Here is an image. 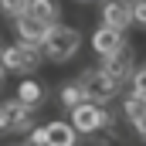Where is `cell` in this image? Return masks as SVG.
<instances>
[{
  "label": "cell",
  "mask_w": 146,
  "mask_h": 146,
  "mask_svg": "<svg viewBox=\"0 0 146 146\" xmlns=\"http://www.w3.org/2000/svg\"><path fill=\"white\" fill-rule=\"evenodd\" d=\"M27 143L31 146H48V126H34L27 133Z\"/></svg>",
  "instance_id": "obj_18"
},
{
  "label": "cell",
  "mask_w": 146,
  "mask_h": 146,
  "mask_svg": "<svg viewBox=\"0 0 146 146\" xmlns=\"http://www.w3.org/2000/svg\"><path fill=\"white\" fill-rule=\"evenodd\" d=\"M102 24L126 34V27H133V0H102Z\"/></svg>",
  "instance_id": "obj_7"
},
{
  "label": "cell",
  "mask_w": 146,
  "mask_h": 146,
  "mask_svg": "<svg viewBox=\"0 0 146 146\" xmlns=\"http://www.w3.org/2000/svg\"><path fill=\"white\" fill-rule=\"evenodd\" d=\"M58 99H61V106H65V109L72 112L75 106H82V102L88 99V92H85V85L75 78V82H68V85H61V88H58Z\"/></svg>",
  "instance_id": "obj_13"
},
{
  "label": "cell",
  "mask_w": 146,
  "mask_h": 146,
  "mask_svg": "<svg viewBox=\"0 0 146 146\" xmlns=\"http://www.w3.org/2000/svg\"><path fill=\"white\" fill-rule=\"evenodd\" d=\"M0 51H3V37H0Z\"/></svg>",
  "instance_id": "obj_20"
},
{
  "label": "cell",
  "mask_w": 146,
  "mask_h": 146,
  "mask_svg": "<svg viewBox=\"0 0 146 146\" xmlns=\"http://www.w3.org/2000/svg\"><path fill=\"white\" fill-rule=\"evenodd\" d=\"M34 129V109L21 99L0 102V133H31Z\"/></svg>",
  "instance_id": "obj_5"
},
{
  "label": "cell",
  "mask_w": 146,
  "mask_h": 146,
  "mask_svg": "<svg viewBox=\"0 0 146 146\" xmlns=\"http://www.w3.org/2000/svg\"><path fill=\"white\" fill-rule=\"evenodd\" d=\"M102 68L109 75H115L119 82H129L133 72H136V51H133V44H122L119 51H112L102 58Z\"/></svg>",
  "instance_id": "obj_6"
},
{
  "label": "cell",
  "mask_w": 146,
  "mask_h": 146,
  "mask_svg": "<svg viewBox=\"0 0 146 146\" xmlns=\"http://www.w3.org/2000/svg\"><path fill=\"white\" fill-rule=\"evenodd\" d=\"M3 78H7V68H3V61H0V88H3Z\"/></svg>",
  "instance_id": "obj_19"
},
{
  "label": "cell",
  "mask_w": 146,
  "mask_h": 146,
  "mask_svg": "<svg viewBox=\"0 0 146 146\" xmlns=\"http://www.w3.org/2000/svg\"><path fill=\"white\" fill-rule=\"evenodd\" d=\"M82 48V31L78 27H68V24H51L48 27V37H44V58L54 61V65H65L72 61Z\"/></svg>",
  "instance_id": "obj_1"
},
{
  "label": "cell",
  "mask_w": 146,
  "mask_h": 146,
  "mask_svg": "<svg viewBox=\"0 0 146 146\" xmlns=\"http://www.w3.org/2000/svg\"><path fill=\"white\" fill-rule=\"evenodd\" d=\"M78 129H75V122L68 119H54V122H48V146H75L78 143Z\"/></svg>",
  "instance_id": "obj_11"
},
{
  "label": "cell",
  "mask_w": 146,
  "mask_h": 146,
  "mask_svg": "<svg viewBox=\"0 0 146 146\" xmlns=\"http://www.w3.org/2000/svg\"><path fill=\"white\" fill-rule=\"evenodd\" d=\"M27 146H31V143H27Z\"/></svg>",
  "instance_id": "obj_21"
},
{
  "label": "cell",
  "mask_w": 146,
  "mask_h": 146,
  "mask_svg": "<svg viewBox=\"0 0 146 146\" xmlns=\"http://www.w3.org/2000/svg\"><path fill=\"white\" fill-rule=\"evenodd\" d=\"M78 82L85 85V92H88V99H95V102H112V99H119V92H122V85L126 82H119L115 75H109L106 68H85V72L78 75Z\"/></svg>",
  "instance_id": "obj_4"
},
{
  "label": "cell",
  "mask_w": 146,
  "mask_h": 146,
  "mask_svg": "<svg viewBox=\"0 0 146 146\" xmlns=\"http://www.w3.org/2000/svg\"><path fill=\"white\" fill-rule=\"evenodd\" d=\"M133 27L146 31V0H133Z\"/></svg>",
  "instance_id": "obj_17"
},
{
  "label": "cell",
  "mask_w": 146,
  "mask_h": 146,
  "mask_svg": "<svg viewBox=\"0 0 146 146\" xmlns=\"http://www.w3.org/2000/svg\"><path fill=\"white\" fill-rule=\"evenodd\" d=\"M126 44V37H122V31H115V27H109V24H102L95 34H92V51L95 54H112V51H119Z\"/></svg>",
  "instance_id": "obj_9"
},
{
  "label": "cell",
  "mask_w": 146,
  "mask_h": 146,
  "mask_svg": "<svg viewBox=\"0 0 146 146\" xmlns=\"http://www.w3.org/2000/svg\"><path fill=\"white\" fill-rule=\"evenodd\" d=\"M72 122H75V129L82 133V136H95V133H106L109 126H115L112 122V115L106 109H102V102H95V99H85L82 106H75L72 109Z\"/></svg>",
  "instance_id": "obj_3"
},
{
  "label": "cell",
  "mask_w": 146,
  "mask_h": 146,
  "mask_svg": "<svg viewBox=\"0 0 146 146\" xmlns=\"http://www.w3.org/2000/svg\"><path fill=\"white\" fill-rule=\"evenodd\" d=\"M17 99L24 106H31V109H41L44 99H48V88H44V82H37L34 75H24V82L17 85Z\"/></svg>",
  "instance_id": "obj_10"
},
{
  "label": "cell",
  "mask_w": 146,
  "mask_h": 146,
  "mask_svg": "<svg viewBox=\"0 0 146 146\" xmlns=\"http://www.w3.org/2000/svg\"><path fill=\"white\" fill-rule=\"evenodd\" d=\"M0 61H3L7 72H14V75H31V72H37L41 61H44V48H41V44H27V41L3 44Z\"/></svg>",
  "instance_id": "obj_2"
},
{
  "label": "cell",
  "mask_w": 146,
  "mask_h": 146,
  "mask_svg": "<svg viewBox=\"0 0 146 146\" xmlns=\"http://www.w3.org/2000/svg\"><path fill=\"white\" fill-rule=\"evenodd\" d=\"M48 27H51V24H41V21L27 17V14L14 17V31H17V41H27V44H41V48H44Z\"/></svg>",
  "instance_id": "obj_8"
},
{
  "label": "cell",
  "mask_w": 146,
  "mask_h": 146,
  "mask_svg": "<svg viewBox=\"0 0 146 146\" xmlns=\"http://www.w3.org/2000/svg\"><path fill=\"white\" fill-rule=\"evenodd\" d=\"M122 115L133 122V119H139L146 115V95H136V92H129L126 99H122Z\"/></svg>",
  "instance_id": "obj_14"
},
{
  "label": "cell",
  "mask_w": 146,
  "mask_h": 146,
  "mask_svg": "<svg viewBox=\"0 0 146 146\" xmlns=\"http://www.w3.org/2000/svg\"><path fill=\"white\" fill-rule=\"evenodd\" d=\"M129 85H133L136 95H146V65H136V72H133V78H129Z\"/></svg>",
  "instance_id": "obj_16"
},
{
  "label": "cell",
  "mask_w": 146,
  "mask_h": 146,
  "mask_svg": "<svg viewBox=\"0 0 146 146\" xmlns=\"http://www.w3.org/2000/svg\"><path fill=\"white\" fill-rule=\"evenodd\" d=\"M24 14L34 17V21H41V24H58L61 7H58V0H27V10Z\"/></svg>",
  "instance_id": "obj_12"
},
{
  "label": "cell",
  "mask_w": 146,
  "mask_h": 146,
  "mask_svg": "<svg viewBox=\"0 0 146 146\" xmlns=\"http://www.w3.org/2000/svg\"><path fill=\"white\" fill-rule=\"evenodd\" d=\"M0 10H3L7 17H21V14L27 10V0H0Z\"/></svg>",
  "instance_id": "obj_15"
}]
</instances>
